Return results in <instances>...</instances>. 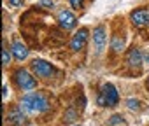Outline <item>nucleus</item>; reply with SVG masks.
<instances>
[{
  "label": "nucleus",
  "instance_id": "nucleus-7",
  "mask_svg": "<svg viewBox=\"0 0 149 126\" xmlns=\"http://www.w3.org/2000/svg\"><path fill=\"white\" fill-rule=\"evenodd\" d=\"M58 21H60V26L65 28V30H74L77 25V19L70 11H60L58 14Z\"/></svg>",
  "mask_w": 149,
  "mask_h": 126
},
{
  "label": "nucleus",
  "instance_id": "nucleus-15",
  "mask_svg": "<svg viewBox=\"0 0 149 126\" xmlns=\"http://www.w3.org/2000/svg\"><path fill=\"white\" fill-rule=\"evenodd\" d=\"M121 119H123V117H121L119 114H114V116L111 117V121H109V124H118V123H119Z\"/></svg>",
  "mask_w": 149,
  "mask_h": 126
},
{
  "label": "nucleus",
  "instance_id": "nucleus-5",
  "mask_svg": "<svg viewBox=\"0 0 149 126\" xmlns=\"http://www.w3.org/2000/svg\"><path fill=\"white\" fill-rule=\"evenodd\" d=\"M105 42H107V35H105V26L104 25H98L95 30H93V44H95V49H97V54H100L105 47Z\"/></svg>",
  "mask_w": 149,
  "mask_h": 126
},
{
  "label": "nucleus",
  "instance_id": "nucleus-9",
  "mask_svg": "<svg viewBox=\"0 0 149 126\" xmlns=\"http://www.w3.org/2000/svg\"><path fill=\"white\" fill-rule=\"evenodd\" d=\"M142 61H144V56H142L140 49H139V47H132V49L128 51V54H126V63H128L130 67L139 69V67L142 65Z\"/></svg>",
  "mask_w": 149,
  "mask_h": 126
},
{
  "label": "nucleus",
  "instance_id": "nucleus-10",
  "mask_svg": "<svg viewBox=\"0 0 149 126\" xmlns=\"http://www.w3.org/2000/svg\"><path fill=\"white\" fill-rule=\"evenodd\" d=\"M11 53L14 54V58H16L18 61H23V60L28 56V49H26V46H25L21 40H14V42H13Z\"/></svg>",
  "mask_w": 149,
  "mask_h": 126
},
{
  "label": "nucleus",
  "instance_id": "nucleus-6",
  "mask_svg": "<svg viewBox=\"0 0 149 126\" xmlns=\"http://www.w3.org/2000/svg\"><path fill=\"white\" fill-rule=\"evenodd\" d=\"M86 40H88V28H81L76 35L72 37V40H70V49H72V51H81V49L86 46Z\"/></svg>",
  "mask_w": 149,
  "mask_h": 126
},
{
  "label": "nucleus",
  "instance_id": "nucleus-20",
  "mask_svg": "<svg viewBox=\"0 0 149 126\" xmlns=\"http://www.w3.org/2000/svg\"><path fill=\"white\" fill-rule=\"evenodd\" d=\"M144 60H146V61H149V54H144Z\"/></svg>",
  "mask_w": 149,
  "mask_h": 126
},
{
  "label": "nucleus",
  "instance_id": "nucleus-4",
  "mask_svg": "<svg viewBox=\"0 0 149 126\" xmlns=\"http://www.w3.org/2000/svg\"><path fill=\"white\" fill-rule=\"evenodd\" d=\"M32 70L39 77H49L54 72V67L51 65V63L44 61V60H33L32 61Z\"/></svg>",
  "mask_w": 149,
  "mask_h": 126
},
{
  "label": "nucleus",
  "instance_id": "nucleus-14",
  "mask_svg": "<svg viewBox=\"0 0 149 126\" xmlns=\"http://www.w3.org/2000/svg\"><path fill=\"white\" fill-rule=\"evenodd\" d=\"M9 61H11L9 49H7V47H4V49H2V65H4V67H7V65H9Z\"/></svg>",
  "mask_w": 149,
  "mask_h": 126
},
{
  "label": "nucleus",
  "instance_id": "nucleus-8",
  "mask_svg": "<svg viewBox=\"0 0 149 126\" xmlns=\"http://www.w3.org/2000/svg\"><path fill=\"white\" fill-rule=\"evenodd\" d=\"M130 19H132V23H133L137 28L146 26V25H149V11H147V9H137V11H132Z\"/></svg>",
  "mask_w": 149,
  "mask_h": 126
},
{
  "label": "nucleus",
  "instance_id": "nucleus-1",
  "mask_svg": "<svg viewBox=\"0 0 149 126\" xmlns=\"http://www.w3.org/2000/svg\"><path fill=\"white\" fill-rule=\"evenodd\" d=\"M49 109V103L44 95L40 93H26L21 100V110L28 114H40Z\"/></svg>",
  "mask_w": 149,
  "mask_h": 126
},
{
  "label": "nucleus",
  "instance_id": "nucleus-11",
  "mask_svg": "<svg viewBox=\"0 0 149 126\" xmlns=\"http://www.w3.org/2000/svg\"><path fill=\"white\" fill-rule=\"evenodd\" d=\"M111 46H112L114 53H121V51H123V47H125V40H123V39H119L118 35H114V37H112V44H111Z\"/></svg>",
  "mask_w": 149,
  "mask_h": 126
},
{
  "label": "nucleus",
  "instance_id": "nucleus-3",
  "mask_svg": "<svg viewBox=\"0 0 149 126\" xmlns=\"http://www.w3.org/2000/svg\"><path fill=\"white\" fill-rule=\"evenodd\" d=\"M14 81H16L18 88L23 89V91H26V89H33V88L37 86L35 77H33L28 70H25V69H18V70L14 72Z\"/></svg>",
  "mask_w": 149,
  "mask_h": 126
},
{
  "label": "nucleus",
  "instance_id": "nucleus-13",
  "mask_svg": "<svg viewBox=\"0 0 149 126\" xmlns=\"http://www.w3.org/2000/svg\"><path fill=\"white\" fill-rule=\"evenodd\" d=\"M126 105H128L130 110H139V109H140V102L135 100V98H128V100H126Z\"/></svg>",
  "mask_w": 149,
  "mask_h": 126
},
{
  "label": "nucleus",
  "instance_id": "nucleus-2",
  "mask_svg": "<svg viewBox=\"0 0 149 126\" xmlns=\"http://www.w3.org/2000/svg\"><path fill=\"white\" fill-rule=\"evenodd\" d=\"M118 102H119V95L116 91V86L111 82H105L97 96V103L100 107H114L118 105Z\"/></svg>",
  "mask_w": 149,
  "mask_h": 126
},
{
  "label": "nucleus",
  "instance_id": "nucleus-17",
  "mask_svg": "<svg viewBox=\"0 0 149 126\" xmlns=\"http://www.w3.org/2000/svg\"><path fill=\"white\" fill-rule=\"evenodd\" d=\"M9 6H13V7H21V6H23V0H9Z\"/></svg>",
  "mask_w": 149,
  "mask_h": 126
},
{
  "label": "nucleus",
  "instance_id": "nucleus-19",
  "mask_svg": "<svg viewBox=\"0 0 149 126\" xmlns=\"http://www.w3.org/2000/svg\"><path fill=\"white\" fill-rule=\"evenodd\" d=\"M7 93H9V88H7V84H4V88H2V96H4V100L7 98Z\"/></svg>",
  "mask_w": 149,
  "mask_h": 126
},
{
  "label": "nucleus",
  "instance_id": "nucleus-21",
  "mask_svg": "<svg viewBox=\"0 0 149 126\" xmlns=\"http://www.w3.org/2000/svg\"><path fill=\"white\" fill-rule=\"evenodd\" d=\"M147 86H149V79H147Z\"/></svg>",
  "mask_w": 149,
  "mask_h": 126
},
{
  "label": "nucleus",
  "instance_id": "nucleus-18",
  "mask_svg": "<svg viewBox=\"0 0 149 126\" xmlns=\"http://www.w3.org/2000/svg\"><path fill=\"white\" fill-rule=\"evenodd\" d=\"M40 6H44V7H53L54 4H53V0H42Z\"/></svg>",
  "mask_w": 149,
  "mask_h": 126
},
{
  "label": "nucleus",
  "instance_id": "nucleus-16",
  "mask_svg": "<svg viewBox=\"0 0 149 126\" xmlns=\"http://www.w3.org/2000/svg\"><path fill=\"white\" fill-rule=\"evenodd\" d=\"M70 6H72L74 9H79V7L83 6V0H70Z\"/></svg>",
  "mask_w": 149,
  "mask_h": 126
},
{
  "label": "nucleus",
  "instance_id": "nucleus-12",
  "mask_svg": "<svg viewBox=\"0 0 149 126\" xmlns=\"http://www.w3.org/2000/svg\"><path fill=\"white\" fill-rule=\"evenodd\" d=\"M9 119L13 121V123H16V124H21L23 123V110L19 109V110H14V112H11V116H9Z\"/></svg>",
  "mask_w": 149,
  "mask_h": 126
}]
</instances>
